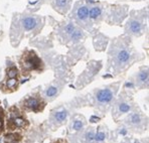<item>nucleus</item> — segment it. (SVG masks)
Here are the masks:
<instances>
[{"label":"nucleus","mask_w":149,"mask_h":143,"mask_svg":"<svg viewBox=\"0 0 149 143\" xmlns=\"http://www.w3.org/2000/svg\"><path fill=\"white\" fill-rule=\"evenodd\" d=\"M6 76L7 78H17L18 77V70L14 65H10L9 68L7 69L6 72Z\"/></svg>","instance_id":"obj_15"},{"label":"nucleus","mask_w":149,"mask_h":143,"mask_svg":"<svg viewBox=\"0 0 149 143\" xmlns=\"http://www.w3.org/2000/svg\"><path fill=\"white\" fill-rule=\"evenodd\" d=\"M29 123L26 120L24 114L16 106H12L9 109V115L7 120V129L14 130L16 128H27Z\"/></svg>","instance_id":"obj_2"},{"label":"nucleus","mask_w":149,"mask_h":143,"mask_svg":"<svg viewBox=\"0 0 149 143\" xmlns=\"http://www.w3.org/2000/svg\"><path fill=\"white\" fill-rule=\"evenodd\" d=\"M131 58V54L128 50L126 48H122V50H119L117 52H116V61H117L118 65H125L126 63H128L130 61Z\"/></svg>","instance_id":"obj_6"},{"label":"nucleus","mask_w":149,"mask_h":143,"mask_svg":"<svg viewBox=\"0 0 149 143\" xmlns=\"http://www.w3.org/2000/svg\"><path fill=\"white\" fill-rule=\"evenodd\" d=\"M106 139V132L101 129V127L98 129L97 133H95V142L97 143H102Z\"/></svg>","instance_id":"obj_16"},{"label":"nucleus","mask_w":149,"mask_h":143,"mask_svg":"<svg viewBox=\"0 0 149 143\" xmlns=\"http://www.w3.org/2000/svg\"><path fill=\"white\" fill-rule=\"evenodd\" d=\"M21 24H22L23 29L26 31H29V30H33L36 27L38 21H37L36 17L34 16H26L21 20Z\"/></svg>","instance_id":"obj_7"},{"label":"nucleus","mask_w":149,"mask_h":143,"mask_svg":"<svg viewBox=\"0 0 149 143\" xmlns=\"http://www.w3.org/2000/svg\"><path fill=\"white\" fill-rule=\"evenodd\" d=\"M77 17L80 20H86L89 17V9H88L87 6H82L78 9L77 11Z\"/></svg>","instance_id":"obj_11"},{"label":"nucleus","mask_w":149,"mask_h":143,"mask_svg":"<svg viewBox=\"0 0 149 143\" xmlns=\"http://www.w3.org/2000/svg\"><path fill=\"white\" fill-rule=\"evenodd\" d=\"M115 91L116 89L113 91L110 88H105V89L98 90L97 93H96V99H97L98 103L103 105L110 103L113 100V97L115 95Z\"/></svg>","instance_id":"obj_4"},{"label":"nucleus","mask_w":149,"mask_h":143,"mask_svg":"<svg viewBox=\"0 0 149 143\" xmlns=\"http://www.w3.org/2000/svg\"><path fill=\"white\" fill-rule=\"evenodd\" d=\"M18 77L17 78H6L0 85L2 92L4 93H11L17 90L18 87Z\"/></svg>","instance_id":"obj_5"},{"label":"nucleus","mask_w":149,"mask_h":143,"mask_svg":"<svg viewBox=\"0 0 149 143\" xmlns=\"http://www.w3.org/2000/svg\"><path fill=\"white\" fill-rule=\"evenodd\" d=\"M84 127V121L83 120H74L72 125V128L74 131H81Z\"/></svg>","instance_id":"obj_21"},{"label":"nucleus","mask_w":149,"mask_h":143,"mask_svg":"<svg viewBox=\"0 0 149 143\" xmlns=\"http://www.w3.org/2000/svg\"><path fill=\"white\" fill-rule=\"evenodd\" d=\"M58 87H56V86H50L49 89L45 91V96L47 97V98H54V97L56 96V94H58Z\"/></svg>","instance_id":"obj_20"},{"label":"nucleus","mask_w":149,"mask_h":143,"mask_svg":"<svg viewBox=\"0 0 149 143\" xmlns=\"http://www.w3.org/2000/svg\"><path fill=\"white\" fill-rule=\"evenodd\" d=\"M3 121H4V111L1 107H0V134L3 131Z\"/></svg>","instance_id":"obj_22"},{"label":"nucleus","mask_w":149,"mask_h":143,"mask_svg":"<svg viewBox=\"0 0 149 143\" xmlns=\"http://www.w3.org/2000/svg\"><path fill=\"white\" fill-rule=\"evenodd\" d=\"M52 143H67V140H63V139H58L56 141L52 142Z\"/></svg>","instance_id":"obj_23"},{"label":"nucleus","mask_w":149,"mask_h":143,"mask_svg":"<svg viewBox=\"0 0 149 143\" xmlns=\"http://www.w3.org/2000/svg\"><path fill=\"white\" fill-rule=\"evenodd\" d=\"M131 109V106L129 103L127 102H120L119 104H118L117 106V110L119 113L123 114V113H127V112H129Z\"/></svg>","instance_id":"obj_14"},{"label":"nucleus","mask_w":149,"mask_h":143,"mask_svg":"<svg viewBox=\"0 0 149 143\" xmlns=\"http://www.w3.org/2000/svg\"><path fill=\"white\" fill-rule=\"evenodd\" d=\"M137 83L140 87L145 88L148 86V70H141L137 75Z\"/></svg>","instance_id":"obj_8"},{"label":"nucleus","mask_w":149,"mask_h":143,"mask_svg":"<svg viewBox=\"0 0 149 143\" xmlns=\"http://www.w3.org/2000/svg\"><path fill=\"white\" fill-rule=\"evenodd\" d=\"M101 15V8L100 7H92L89 10V17L92 19H97Z\"/></svg>","instance_id":"obj_19"},{"label":"nucleus","mask_w":149,"mask_h":143,"mask_svg":"<svg viewBox=\"0 0 149 143\" xmlns=\"http://www.w3.org/2000/svg\"><path fill=\"white\" fill-rule=\"evenodd\" d=\"M127 122L134 127L140 126L142 123V117L139 113H132L128 118H127Z\"/></svg>","instance_id":"obj_10"},{"label":"nucleus","mask_w":149,"mask_h":143,"mask_svg":"<svg viewBox=\"0 0 149 143\" xmlns=\"http://www.w3.org/2000/svg\"><path fill=\"white\" fill-rule=\"evenodd\" d=\"M21 139L20 134H7L5 135V142L4 143H17Z\"/></svg>","instance_id":"obj_13"},{"label":"nucleus","mask_w":149,"mask_h":143,"mask_svg":"<svg viewBox=\"0 0 149 143\" xmlns=\"http://www.w3.org/2000/svg\"><path fill=\"white\" fill-rule=\"evenodd\" d=\"M85 139L87 143H94L95 142V130L93 128H90L85 134Z\"/></svg>","instance_id":"obj_18"},{"label":"nucleus","mask_w":149,"mask_h":143,"mask_svg":"<svg viewBox=\"0 0 149 143\" xmlns=\"http://www.w3.org/2000/svg\"><path fill=\"white\" fill-rule=\"evenodd\" d=\"M19 63H20V68L23 76L24 75L26 76L30 72H41L43 70L42 61L37 57V54L33 50H26L24 54L21 56Z\"/></svg>","instance_id":"obj_1"},{"label":"nucleus","mask_w":149,"mask_h":143,"mask_svg":"<svg viewBox=\"0 0 149 143\" xmlns=\"http://www.w3.org/2000/svg\"><path fill=\"white\" fill-rule=\"evenodd\" d=\"M22 107L24 110L31 111L34 113H39L42 112L45 107V101L38 95L29 96L23 101Z\"/></svg>","instance_id":"obj_3"},{"label":"nucleus","mask_w":149,"mask_h":143,"mask_svg":"<svg viewBox=\"0 0 149 143\" xmlns=\"http://www.w3.org/2000/svg\"><path fill=\"white\" fill-rule=\"evenodd\" d=\"M70 0H56V6L58 10H67L69 8Z\"/></svg>","instance_id":"obj_17"},{"label":"nucleus","mask_w":149,"mask_h":143,"mask_svg":"<svg viewBox=\"0 0 149 143\" xmlns=\"http://www.w3.org/2000/svg\"><path fill=\"white\" fill-rule=\"evenodd\" d=\"M130 30L132 33L134 34H139L140 31L142 30V25L139 21L136 20H132L130 22Z\"/></svg>","instance_id":"obj_12"},{"label":"nucleus","mask_w":149,"mask_h":143,"mask_svg":"<svg viewBox=\"0 0 149 143\" xmlns=\"http://www.w3.org/2000/svg\"><path fill=\"white\" fill-rule=\"evenodd\" d=\"M68 117V111L65 109H60L56 110V112H54V115H52V118L56 122L58 123H62Z\"/></svg>","instance_id":"obj_9"}]
</instances>
